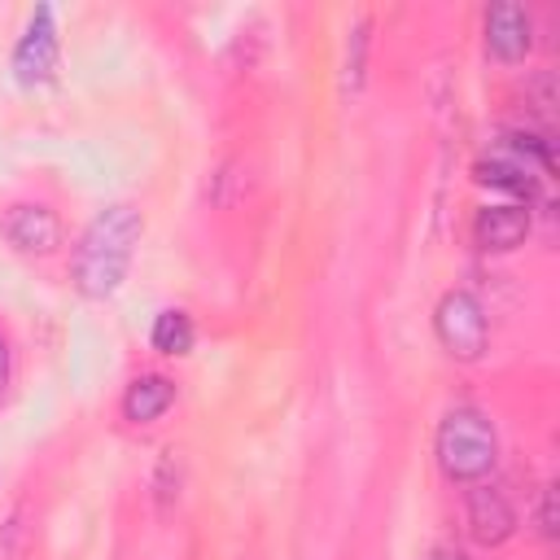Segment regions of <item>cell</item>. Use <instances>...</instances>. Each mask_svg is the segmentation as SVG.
Listing matches in <instances>:
<instances>
[{
	"label": "cell",
	"mask_w": 560,
	"mask_h": 560,
	"mask_svg": "<svg viewBox=\"0 0 560 560\" xmlns=\"http://www.w3.org/2000/svg\"><path fill=\"white\" fill-rule=\"evenodd\" d=\"M144 236V214L131 201H114L92 214V223L79 232V245L70 254V284L88 302H105L122 289L136 245Z\"/></svg>",
	"instance_id": "obj_1"
},
{
	"label": "cell",
	"mask_w": 560,
	"mask_h": 560,
	"mask_svg": "<svg viewBox=\"0 0 560 560\" xmlns=\"http://www.w3.org/2000/svg\"><path fill=\"white\" fill-rule=\"evenodd\" d=\"M433 459L446 481H486L499 464V433L481 407H451L433 433Z\"/></svg>",
	"instance_id": "obj_2"
},
{
	"label": "cell",
	"mask_w": 560,
	"mask_h": 560,
	"mask_svg": "<svg viewBox=\"0 0 560 560\" xmlns=\"http://www.w3.org/2000/svg\"><path fill=\"white\" fill-rule=\"evenodd\" d=\"M433 337L438 346L459 359V363H477L490 350V319L486 306L468 293V289H446L433 306Z\"/></svg>",
	"instance_id": "obj_3"
},
{
	"label": "cell",
	"mask_w": 560,
	"mask_h": 560,
	"mask_svg": "<svg viewBox=\"0 0 560 560\" xmlns=\"http://www.w3.org/2000/svg\"><path fill=\"white\" fill-rule=\"evenodd\" d=\"M57 61H61L57 13H52V4H39L26 18V26H22L18 44H13V79L22 88H44V83H52Z\"/></svg>",
	"instance_id": "obj_4"
},
{
	"label": "cell",
	"mask_w": 560,
	"mask_h": 560,
	"mask_svg": "<svg viewBox=\"0 0 560 560\" xmlns=\"http://www.w3.org/2000/svg\"><path fill=\"white\" fill-rule=\"evenodd\" d=\"M0 236L22 258H48L61 249L66 228H61L57 210H48L44 201H13L0 210Z\"/></svg>",
	"instance_id": "obj_5"
},
{
	"label": "cell",
	"mask_w": 560,
	"mask_h": 560,
	"mask_svg": "<svg viewBox=\"0 0 560 560\" xmlns=\"http://www.w3.org/2000/svg\"><path fill=\"white\" fill-rule=\"evenodd\" d=\"M464 525H468L472 542H481V547H503V542L516 534L521 516H516V503L508 499V490L486 477V481H472V486L464 490Z\"/></svg>",
	"instance_id": "obj_6"
},
{
	"label": "cell",
	"mask_w": 560,
	"mask_h": 560,
	"mask_svg": "<svg viewBox=\"0 0 560 560\" xmlns=\"http://www.w3.org/2000/svg\"><path fill=\"white\" fill-rule=\"evenodd\" d=\"M481 39H486V52L499 61V66H516L529 57L534 48V18L525 4L516 0H499L481 13Z\"/></svg>",
	"instance_id": "obj_7"
},
{
	"label": "cell",
	"mask_w": 560,
	"mask_h": 560,
	"mask_svg": "<svg viewBox=\"0 0 560 560\" xmlns=\"http://www.w3.org/2000/svg\"><path fill=\"white\" fill-rule=\"evenodd\" d=\"M529 228H534L529 206H512V201H494L472 214V241L486 254H512L516 245H525Z\"/></svg>",
	"instance_id": "obj_8"
},
{
	"label": "cell",
	"mask_w": 560,
	"mask_h": 560,
	"mask_svg": "<svg viewBox=\"0 0 560 560\" xmlns=\"http://www.w3.org/2000/svg\"><path fill=\"white\" fill-rule=\"evenodd\" d=\"M171 407H175V381L162 376V372H140V376L122 389V402H118L122 420L136 424V429L162 420Z\"/></svg>",
	"instance_id": "obj_9"
},
{
	"label": "cell",
	"mask_w": 560,
	"mask_h": 560,
	"mask_svg": "<svg viewBox=\"0 0 560 560\" xmlns=\"http://www.w3.org/2000/svg\"><path fill=\"white\" fill-rule=\"evenodd\" d=\"M472 175H477V184H481V188L508 192V201H512V206H529V201L538 197V175H534L529 166H521L516 158H508V153L481 158V162L472 166Z\"/></svg>",
	"instance_id": "obj_10"
},
{
	"label": "cell",
	"mask_w": 560,
	"mask_h": 560,
	"mask_svg": "<svg viewBox=\"0 0 560 560\" xmlns=\"http://www.w3.org/2000/svg\"><path fill=\"white\" fill-rule=\"evenodd\" d=\"M368 57H372V18L359 13L346 31V52H341V96L359 101L363 83H368Z\"/></svg>",
	"instance_id": "obj_11"
},
{
	"label": "cell",
	"mask_w": 560,
	"mask_h": 560,
	"mask_svg": "<svg viewBox=\"0 0 560 560\" xmlns=\"http://www.w3.org/2000/svg\"><path fill=\"white\" fill-rule=\"evenodd\" d=\"M197 341V328H192V315L179 311V306H166L153 315V328H149V346L166 359H184Z\"/></svg>",
	"instance_id": "obj_12"
},
{
	"label": "cell",
	"mask_w": 560,
	"mask_h": 560,
	"mask_svg": "<svg viewBox=\"0 0 560 560\" xmlns=\"http://www.w3.org/2000/svg\"><path fill=\"white\" fill-rule=\"evenodd\" d=\"M31 538H35V503L18 499L0 521V560H26Z\"/></svg>",
	"instance_id": "obj_13"
},
{
	"label": "cell",
	"mask_w": 560,
	"mask_h": 560,
	"mask_svg": "<svg viewBox=\"0 0 560 560\" xmlns=\"http://www.w3.org/2000/svg\"><path fill=\"white\" fill-rule=\"evenodd\" d=\"M149 490H153V503L166 512V508H175V499H179V490H184V464H179V451H162L158 455V464H153V477H149Z\"/></svg>",
	"instance_id": "obj_14"
},
{
	"label": "cell",
	"mask_w": 560,
	"mask_h": 560,
	"mask_svg": "<svg viewBox=\"0 0 560 560\" xmlns=\"http://www.w3.org/2000/svg\"><path fill=\"white\" fill-rule=\"evenodd\" d=\"M560 490L556 486H542V499H538V529H542V538H556V529H560Z\"/></svg>",
	"instance_id": "obj_15"
},
{
	"label": "cell",
	"mask_w": 560,
	"mask_h": 560,
	"mask_svg": "<svg viewBox=\"0 0 560 560\" xmlns=\"http://www.w3.org/2000/svg\"><path fill=\"white\" fill-rule=\"evenodd\" d=\"M9 385H13V341H9V332L0 328V398L9 394Z\"/></svg>",
	"instance_id": "obj_16"
},
{
	"label": "cell",
	"mask_w": 560,
	"mask_h": 560,
	"mask_svg": "<svg viewBox=\"0 0 560 560\" xmlns=\"http://www.w3.org/2000/svg\"><path fill=\"white\" fill-rule=\"evenodd\" d=\"M424 560H468L459 547H451V542H438V547H429L424 551Z\"/></svg>",
	"instance_id": "obj_17"
}]
</instances>
